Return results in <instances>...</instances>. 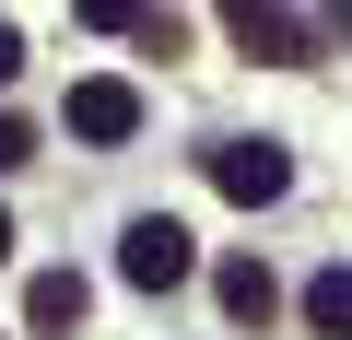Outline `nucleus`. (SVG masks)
Wrapping results in <instances>:
<instances>
[{"instance_id":"nucleus-1","label":"nucleus","mask_w":352,"mask_h":340,"mask_svg":"<svg viewBox=\"0 0 352 340\" xmlns=\"http://www.w3.org/2000/svg\"><path fill=\"white\" fill-rule=\"evenodd\" d=\"M118 270H129L141 293H176V282L200 270V247H188V223H176V212H141V223L118 235Z\"/></svg>"},{"instance_id":"nucleus-2","label":"nucleus","mask_w":352,"mask_h":340,"mask_svg":"<svg viewBox=\"0 0 352 340\" xmlns=\"http://www.w3.org/2000/svg\"><path fill=\"white\" fill-rule=\"evenodd\" d=\"M212 188L247 200V212H270V200L294 188V152H282V141H223V152H212Z\"/></svg>"},{"instance_id":"nucleus-3","label":"nucleus","mask_w":352,"mask_h":340,"mask_svg":"<svg viewBox=\"0 0 352 340\" xmlns=\"http://www.w3.org/2000/svg\"><path fill=\"white\" fill-rule=\"evenodd\" d=\"M71 129H82V141H129V129H141V94H129V82H71Z\"/></svg>"},{"instance_id":"nucleus-4","label":"nucleus","mask_w":352,"mask_h":340,"mask_svg":"<svg viewBox=\"0 0 352 340\" xmlns=\"http://www.w3.org/2000/svg\"><path fill=\"white\" fill-rule=\"evenodd\" d=\"M82 305H94V293H82V270H36V282H24V328H47V340H59V328H82Z\"/></svg>"},{"instance_id":"nucleus-5","label":"nucleus","mask_w":352,"mask_h":340,"mask_svg":"<svg viewBox=\"0 0 352 340\" xmlns=\"http://www.w3.org/2000/svg\"><path fill=\"white\" fill-rule=\"evenodd\" d=\"M235 47H258V59H294V47H305V24H294V12H258V0H247V12H235Z\"/></svg>"},{"instance_id":"nucleus-6","label":"nucleus","mask_w":352,"mask_h":340,"mask_svg":"<svg viewBox=\"0 0 352 340\" xmlns=\"http://www.w3.org/2000/svg\"><path fill=\"white\" fill-rule=\"evenodd\" d=\"M270 305H282V282H270L258 258H235V270H223V317H247V328H258Z\"/></svg>"},{"instance_id":"nucleus-7","label":"nucleus","mask_w":352,"mask_h":340,"mask_svg":"<svg viewBox=\"0 0 352 340\" xmlns=\"http://www.w3.org/2000/svg\"><path fill=\"white\" fill-rule=\"evenodd\" d=\"M305 317H317L329 340H352V270H317V282H305Z\"/></svg>"},{"instance_id":"nucleus-8","label":"nucleus","mask_w":352,"mask_h":340,"mask_svg":"<svg viewBox=\"0 0 352 340\" xmlns=\"http://www.w3.org/2000/svg\"><path fill=\"white\" fill-rule=\"evenodd\" d=\"M12 164H36V129H24V117H0V177H12Z\"/></svg>"},{"instance_id":"nucleus-9","label":"nucleus","mask_w":352,"mask_h":340,"mask_svg":"<svg viewBox=\"0 0 352 340\" xmlns=\"http://www.w3.org/2000/svg\"><path fill=\"white\" fill-rule=\"evenodd\" d=\"M12 71H24V36H12V24H0V82H12Z\"/></svg>"},{"instance_id":"nucleus-10","label":"nucleus","mask_w":352,"mask_h":340,"mask_svg":"<svg viewBox=\"0 0 352 340\" xmlns=\"http://www.w3.org/2000/svg\"><path fill=\"white\" fill-rule=\"evenodd\" d=\"M0 258H12V212H0Z\"/></svg>"}]
</instances>
